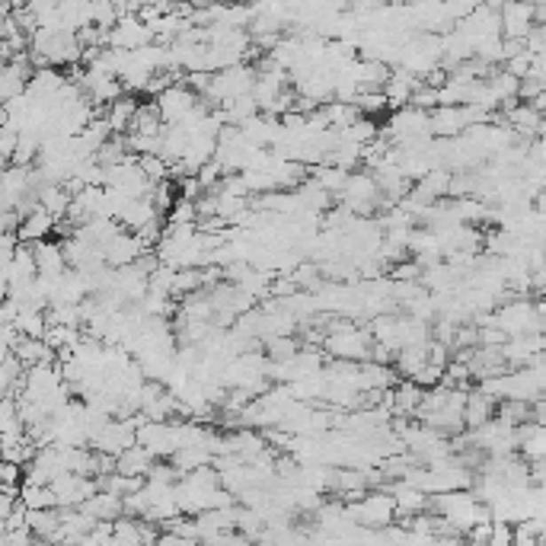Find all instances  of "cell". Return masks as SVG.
I'll list each match as a JSON object with an SVG mask.
<instances>
[{
  "mask_svg": "<svg viewBox=\"0 0 546 546\" xmlns=\"http://www.w3.org/2000/svg\"><path fill=\"white\" fill-rule=\"evenodd\" d=\"M195 103H198L195 90L182 87V83H170V87H163L157 93V112H160V119H163V125L182 122L192 109H195Z\"/></svg>",
  "mask_w": 546,
  "mask_h": 546,
  "instance_id": "6da1fadb",
  "label": "cell"
},
{
  "mask_svg": "<svg viewBox=\"0 0 546 546\" xmlns=\"http://www.w3.org/2000/svg\"><path fill=\"white\" fill-rule=\"evenodd\" d=\"M540 26L534 20V7L531 4H521V0H505L499 10V32L502 39H515V42H524V36Z\"/></svg>",
  "mask_w": 546,
  "mask_h": 546,
  "instance_id": "7a4b0ae2",
  "label": "cell"
},
{
  "mask_svg": "<svg viewBox=\"0 0 546 546\" xmlns=\"http://www.w3.org/2000/svg\"><path fill=\"white\" fill-rule=\"evenodd\" d=\"M144 253V243L138 240V233H115L103 243V259L109 269H122V265H131L138 256Z\"/></svg>",
  "mask_w": 546,
  "mask_h": 546,
  "instance_id": "3957f363",
  "label": "cell"
},
{
  "mask_svg": "<svg viewBox=\"0 0 546 546\" xmlns=\"http://www.w3.org/2000/svg\"><path fill=\"white\" fill-rule=\"evenodd\" d=\"M32 256H36V275L39 278H58L64 269H67L61 243H51V240H36V243H32Z\"/></svg>",
  "mask_w": 546,
  "mask_h": 546,
  "instance_id": "277c9868",
  "label": "cell"
},
{
  "mask_svg": "<svg viewBox=\"0 0 546 546\" xmlns=\"http://www.w3.org/2000/svg\"><path fill=\"white\" fill-rule=\"evenodd\" d=\"M422 393H425V387H419L415 380L403 377L400 384L390 387V409H393L396 415H415V409H419V403H422Z\"/></svg>",
  "mask_w": 546,
  "mask_h": 546,
  "instance_id": "5b68a950",
  "label": "cell"
},
{
  "mask_svg": "<svg viewBox=\"0 0 546 546\" xmlns=\"http://www.w3.org/2000/svg\"><path fill=\"white\" fill-rule=\"evenodd\" d=\"M80 511H87L90 518H96V521H115V518L122 515V495H115V492H106V489H96L90 499L80 502Z\"/></svg>",
  "mask_w": 546,
  "mask_h": 546,
  "instance_id": "8992f818",
  "label": "cell"
},
{
  "mask_svg": "<svg viewBox=\"0 0 546 546\" xmlns=\"http://www.w3.org/2000/svg\"><path fill=\"white\" fill-rule=\"evenodd\" d=\"M51 230H55V218H51L42 205H36L29 214H23L16 237L23 240V243H36V240H45Z\"/></svg>",
  "mask_w": 546,
  "mask_h": 546,
  "instance_id": "52a82bcc",
  "label": "cell"
},
{
  "mask_svg": "<svg viewBox=\"0 0 546 546\" xmlns=\"http://www.w3.org/2000/svg\"><path fill=\"white\" fill-rule=\"evenodd\" d=\"M154 463H157L154 454L147 447H141V444H131L122 454H115V473H125V476H147V470Z\"/></svg>",
  "mask_w": 546,
  "mask_h": 546,
  "instance_id": "ba28073f",
  "label": "cell"
},
{
  "mask_svg": "<svg viewBox=\"0 0 546 546\" xmlns=\"http://www.w3.org/2000/svg\"><path fill=\"white\" fill-rule=\"evenodd\" d=\"M154 218H160V211L154 208L151 198L141 195V198H131V202H128V205L122 208L119 224H122L125 230H131V233H135V230H141L144 224H151Z\"/></svg>",
  "mask_w": 546,
  "mask_h": 546,
  "instance_id": "9c48e42d",
  "label": "cell"
},
{
  "mask_svg": "<svg viewBox=\"0 0 546 546\" xmlns=\"http://www.w3.org/2000/svg\"><path fill=\"white\" fill-rule=\"evenodd\" d=\"M135 109H138V99L135 96H115L106 109V125H109L112 135H125L128 128H131V119H135Z\"/></svg>",
  "mask_w": 546,
  "mask_h": 546,
  "instance_id": "30bf717a",
  "label": "cell"
},
{
  "mask_svg": "<svg viewBox=\"0 0 546 546\" xmlns=\"http://www.w3.org/2000/svg\"><path fill=\"white\" fill-rule=\"evenodd\" d=\"M460 415H463V428H479L486 425V422L495 415V400H489L486 393H467V400H463V409H460Z\"/></svg>",
  "mask_w": 546,
  "mask_h": 546,
  "instance_id": "8fae6325",
  "label": "cell"
},
{
  "mask_svg": "<svg viewBox=\"0 0 546 546\" xmlns=\"http://www.w3.org/2000/svg\"><path fill=\"white\" fill-rule=\"evenodd\" d=\"M345 176H349V170L336 167V163H333V167H317V170H313V179H317L320 186L329 192V195H339L342 186H345Z\"/></svg>",
  "mask_w": 546,
  "mask_h": 546,
  "instance_id": "7c38bea8",
  "label": "cell"
},
{
  "mask_svg": "<svg viewBox=\"0 0 546 546\" xmlns=\"http://www.w3.org/2000/svg\"><path fill=\"white\" fill-rule=\"evenodd\" d=\"M20 479H23V467L0 457V486H20Z\"/></svg>",
  "mask_w": 546,
  "mask_h": 546,
  "instance_id": "4fadbf2b",
  "label": "cell"
},
{
  "mask_svg": "<svg viewBox=\"0 0 546 546\" xmlns=\"http://www.w3.org/2000/svg\"><path fill=\"white\" fill-rule=\"evenodd\" d=\"M10 294V285H7V275H4V272H0V301H4V297H7Z\"/></svg>",
  "mask_w": 546,
  "mask_h": 546,
  "instance_id": "5bb4252c",
  "label": "cell"
},
{
  "mask_svg": "<svg viewBox=\"0 0 546 546\" xmlns=\"http://www.w3.org/2000/svg\"><path fill=\"white\" fill-rule=\"evenodd\" d=\"M479 4H483V7H489V10H495V13H499V10H502V4H505V0H479Z\"/></svg>",
  "mask_w": 546,
  "mask_h": 546,
  "instance_id": "9a60e30c",
  "label": "cell"
},
{
  "mask_svg": "<svg viewBox=\"0 0 546 546\" xmlns=\"http://www.w3.org/2000/svg\"><path fill=\"white\" fill-rule=\"evenodd\" d=\"M521 4H531V7H540V4H546V0H521Z\"/></svg>",
  "mask_w": 546,
  "mask_h": 546,
  "instance_id": "2e32d148",
  "label": "cell"
}]
</instances>
